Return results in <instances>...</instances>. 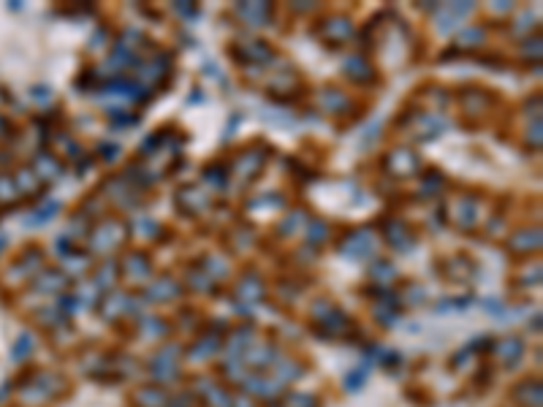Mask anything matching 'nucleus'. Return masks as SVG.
Instances as JSON below:
<instances>
[]
</instances>
